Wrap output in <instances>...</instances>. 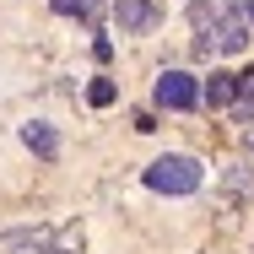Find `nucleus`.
Listing matches in <instances>:
<instances>
[{
  "instance_id": "nucleus-1",
  "label": "nucleus",
  "mask_w": 254,
  "mask_h": 254,
  "mask_svg": "<svg viewBox=\"0 0 254 254\" xmlns=\"http://www.w3.org/2000/svg\"><path fill=\"white\" fill-rule=\"evenodd\" d=\"M146 190H157V195H195L200 190V162L195 157H157L146 168Z\"/></svg>"
},
{
  "instance_id": "nucleus-4",
  "label": "nucleus",
  "mask_w": 254,
  "mask_h": 254,
  "mask_svg": "<svg viewBox=\"0 0 254 254\" xmlns=\"http://www.w3.org/2000/svg\"><path fill=\"white\" fill-rule=\"evenodd\" d=\"M44 249H49L44 227H11V233H0V254H44Z\"/></svg>"
},
{
  "instance_id": "nucleus-11",
  "label": "nucleus",
  "mask_w": 254,
  "mask_h": 254,
  "mask_svg": "<svg viewBox=\"0 0 254 254\" xmlns=\"http://www.w3.org/2000/svg\"><path fill=\"white\" fill-rule=\"evenodd\" d=\"M54 11H60V16H76V0H49Z\"/></svg>"
},
{
  "instance_id": "nucleus-6",
  "label": "nucleus",
  "mask_w": 254,
  "mask_h": 254,
  "mask_svg": "<svg viewBox=\"0 0 254 254\" xmlns=\"http://www.w3.org/2000/svg\"><path fill=\"white\" fill-rule=\"evenodd\" d=\"M205 103H211V108H227V103H238V76H227V70H211V76H205Z\"/></svg>"
},
{
  "instance_id": "nucleus-13",
  "label": "nucleus",
  "mask_w": 254,
  "mask_h": 254,
  "mask_svg": "<svg viewBox=\"0 0 254 254\" xmlns=\"http://www.w3.org/2000/svg\"><path fill=\"white\" fill-rule=\"evenodd\" d=\"M249 152H254V135H249Z\"/></svg>"
},
{
  "instance_id": "nucleus-12",
  "label": "nucleus",
  "mask_w": 254,
  "mask_h": 254,
  "mask_svg": "<svg viewBox=\"0 0 254 254\" xmlns=\"http://www.w3.org/2000/svg\"><path fill=\"white\" fill-rule=\"evenodd\" d=\"M244 16H249V27H254V5H244Z\"/></svg>"
},
{
  "instance_id": "nucleus-3",
  "label": "nucleus",
  "mask_w": 254,
  "mask_h": 254,
  "mask_svg": "<svg viewBox=\"0 0 254 254\" xmlns=\"http://www.w3.org/2000/svg\"><path fill=\"white\" fill-rule=\"evenodd\" d=\"M114 22H119L125 33H152L157 22H162V11H157L152 0H119V5H114Z\"/></svg>"
},
{
  "instance_id": "nucleus-5",
  "label": "nucleus",
  "mask_w": 254,
  "mask_h": 254,
  "mask_svg": "<svg viewBox=\"0 0 254 254\" xmlns=\"http://www.w3.org/2000/svg\"><path fill=\"white\" fill-rule=\"evenodd\" d=\"M216 49H227V54H238V49H249V16L238 11V16H227L222 27H216V38H211Z\"/></svg>"
},
{
  "instance_id": "nucleus-7",
  "label": "nucleus",
  "mask_w": 254,
  "mask_h": 254,
  "mask_svg": "<svg viewBox=\"0 0 254 254\" xmlns=\"http://www.w3.org/2000/svg\"><path fill=\"white\" fill-rule=\"evenodd\" d=\"M22 141L44 157V162H54V157H60V135H54L49 125H22Z\"/></svg>"
},
{
  "instance_id": "nucleus-2",
  "label": "nucleus",
  "mask_w": 254,
  "mask_h": 254,
  "mask_svg": "<svg viewBox=\"0 0 254 254\" xmlns=\"http://www.w3.org/2000/svg\"><path fill=\"white\" fill-rule=\"evenodd\" d=\"M157 103H162V108H195V103H200L195 76H184V70H162V76H157Z\"/></svg>"
},
{
  "instance_id": "nucleus-10",
  "label": "nucleus",
  "mask_w": 254,
  "mask_h": 254,
  "mask_svg": "<svg viewBox=\"0 0 254 254\" xmlns=\"http://www.w3.org/2000/svg\"><path fill=\"white\" fill-rule=\"evenodd\" d=\"M103 11H108L103 0H76V16H81V22H98Z\"/></svg>"
},
{
  "instance_id": "nucleus-9",
  "label": "nucleus",
  "mask_w": 254,
  "mask_h": 254,
  "mask_svg": "<svg viewBox=\"0 0 254 254\" xmlns=\"http://www.w3.org/2000/svg\"><path fill=\"white\" fill-rule=\"evenodd\" d=\"M87 103H92V108H108V103H114V81H108V76H98V81L87 87Z\"/></svg>"
},
{
  "instance_id": "nucleus-8",
  "label": "nucleus",
  "mask_w": 254,
  "mask_h": 254,
  "mask_svg": "<svg viewBox=\"0 0 254 254\" xmlns=\"http://www.w3.org/2000/svg\"><path fill=\"white\" fill-rule=\"evenodd\" d=\"M238 119H244V125L254 119V70L238 76Z\"/></svg>"
}]
</instances>
